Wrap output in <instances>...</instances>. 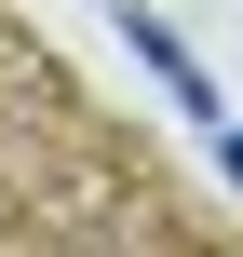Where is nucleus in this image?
Masks as SVG:
<instances>
[{"instance_id":"nucleus-1","label":"nucleus","mask_w":243,"mask_h":257,"mask_svg":"<svg viewBox=\"0 0 243 257\" xmlns=\"http://www.w3.org/2000/svg\"><path fill=\"white\" fill-rule=\"evenodd\" d=\"M135 54H149V68H162V95H176V108H216V95H203V68H189V54H176V41H162V27H149V14H135Z\"/></svg>"},{"instance_id":"nucleus-2","label":"nucleus","mask_w":243,"mask_h":257,"mask_svg":"<svg viewBox=\"0 0 243 257\" xmlns=\"http://www.w3.org/2000/svg\"><path fill=\"white\" fill-rule=\"evenodd\" d=\"M230 190H243V136H230Z\"/></svg>"}]
</instances>
